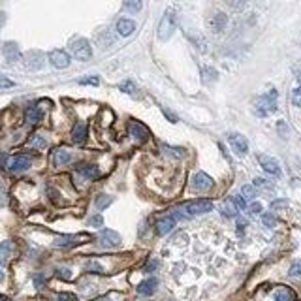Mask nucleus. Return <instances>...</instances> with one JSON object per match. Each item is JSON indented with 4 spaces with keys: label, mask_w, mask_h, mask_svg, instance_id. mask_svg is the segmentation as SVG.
Returning a JSON list of instances; mask_svg holds the SVG:
<instances>
[{
    "label": "nucleus",
    "mask_w": 301,
    "mask_h": 301,
    "mask_svg": "<svg viewBox=\"0 0 301 301\" xmlns=\"http://www.w3.org/2000/svg\"><path fill=\"white\" fill-rule=\"evenodd\" d=\"M254 108L260 117H265L269 113L277 111V91H269L267 94H262L254 100Z\"/></svg>",
    "instance_id": "nucleus-1"
},
{
    "label": "nucleus",
    "mask_w": 301,
    "mask_h": 301,
    "mask_svg": "<svg viewBox=\"0 0 301 301\" xmlns=\"http://www.w3.org/2000/svg\"><path fill=\"white\" fill-rule=\"evenodd\" d=\"M173 32H175V13H173V10H166V13L160 19V24H158V38L166 42L171 38Z\"/></svg>",
    "instance_id": "nucleus-2"
},
{
    "label": "nucleus",
    "mask_w": 301,
    "mask_h": 301,
    "mask_svg": "<svg viewBox=\"0 0 301 301\" xmlns=\"http://www.w3.org/2000/svg\"><path fill=\"white\" fill-rule=\"evenodd\" d=\"M213 209V202L211 200H194L190 204H186L181 211L185 213V217H196V215H204Z\"/></svg>",
    "instance_id": "nucleus-3"
},
{
    "label": "nucleus",
    "mask_w": 301,
    "mask_h": 301,
    "mask_svg": "<svg viewBox=\"0 0 301 301\" xmlns=\"http://www.w3.org/2000/svg\"><path fill=\"white\" fill-rule=\"evenodd\" d=\"M70 49H72V55L75 57L77 60H89L93 57V49H91V44L83 40V38H79V40H73L72 44H70Z\"/></svg>",
    "instance_id": "nucleus-4"
},
{
    "label": "nucleus",
    "mask_w": 301,
    "mask_h": 301,
    "mask_svg": "<svg viewBox=\"0 0 301 301\" xmlns=\"http://www.w3.org/2000/svg\"><path fill=\"white\" fill-rule=\"evenodd\" d=\"M91 239V235L87 233H77V235H62L59 239L55 241V245L60 247V249H68V247H75V245H81L85 241Z\"/></svg>",
    "instance_id": "nucleus-5"
},
{
    "label": "nucleus",
    "mask_w": 301,
    "mask_h": 301,
    "mask_svg": "<svg viewBox=\"0 0 301 301\" xmlns=\"http://www.w3.org/2000/svg\"><path fill=\"white\" fill-rule=\"evenodd\" d=\"M192 188L196 192H205V190H211L213 188V179L204 173V171H198L192 177Z\"/></svg>",
    "instance_id": "nucleus-6"
},
{
    "label": "nucleus",
    "mask_w": 301,
    "mask_h": 301,
    "mask_svg": "<svg viewBox=\"0 0 301 301\" xmlns=\"http://www.w3.org/2000/svg\"><path fill=\"white\" fill-rule=\"evenodd\" d=\"M6 168L13 171V173H19V171H24V169L30 168V158L24 157V155H15V157L8 158V164Z\"/></svg>",
    "instance_id": "nucleus-7"
},
{
    "label": "nucleus",
    "mask_w": 301,
    "mask_h": 301,
    "mask_svg": "<svg viewBox=\"0 0 301 301\" xmlns=\"http://www.w3.org/2000/svg\"><path fill=\"white\" fill-rule=\"evenodd\" d=\"M49 62L55 66V68H68L70 66V55L66 51H60V49H55L49 53Z\"/></svg>",
    "instance_id": "nucleus-8"
},
{
    "label": "nucleus",
    "mask_w": 301,
    "mask_h": 301,
    "mask_svg": "<svg viewBox=\"0 0 301 301\" xmlns=\"http://www.w3.org/2000/svg\"><path fill=\"white\" fill-rule=\"evenodd\" d=\"M230 145H232V149L243 157V155H247V151H249V141H247V138L245 136H241V134H230Z\"/></svg>",
    "instance_id": "nucleus-9"
},
{
    "label": "nucleus",
    "mask_w": 301,
    "mask_h": 301,
    "mask_svg": "<svg viewBox=\"0 0 301 301\" xmlns=\"http://www.w3.org/2000/svg\"><path fill=\"white\" fill-rule=\"evenodd\" d=\"M258 162L262 164V168H264L269 175H275V177H280V175H282L280 166H278V162L275 160V158L265 157V155H260V157H258Z\"/></svg>",
    "instance_id": "nucleus-10"
},
{
    "label": "nucleus",
    "mask_w": 301,
    "mask_h": 301,
    "mask_svg": "<svg viewBox=\"0 0 301 301\" xmlns=\"http://www.w3.org/2000/svg\"><path fill=\"white\" fill-rule=\"evenodd\" d=\"M100 243H102V247H117L120 243V235L113 230H102L100 232Z\"/></svg>",
    "instance_id": "nucleus-11"
},
{
    "label": "nucleus",
    "mask_w": 301,
    "mask_h": 301,
    "mask_svg": "<svg viewBox=\"0 0 301 301\" xmlns=\"http://www.w3.org/2000/svg\"><path fill=\"white\" fill-rule=\"evenodd\" d=\"M128 132H130V136H134L136 139H139V141H145L147 136H149V130L145 128L141 122H138V120H130V122H128Z\"/></svg>",
    "instance_id": "nucleus-12"
},
{
    "label": "nucleus",
    "mask_w": 301,
    "mask_h": 301,
    "mask_svg": "<svg viewBox=\"0 0 301 301\" xmlns=\"http://www.w3.org/2000/svg\"><path fill=\"white\" fill-rule=\"evenodd\" d=\"M209 24H211V30L213 32H224V28H226V24H228V17H226V13L222 12H217L215 15H213V19L209 21Z\"/></svg>",
    "instance_id": "nucleus-13"
},
{
    "label": "nucleus",
    "mask_w": 301,
    "mask_h": 301,
    "mask_svg": "<svg viewBox=\"0 0 301 301\" xmlns=\"http://www.w3.org/2000/svg\"><path fill=\"white\" fill-rule=\"evenodd\" d=\"M173 226H175V217L173 215L160 218L157 222V233L158 235H166V233H169L173 230Z\"/></svg>",
    "instance_id": "nucleus-14"
},
{
    "label": "nucleus",
    "mask_w": 301,
    "mask_h": 301,
    "mask_svg": "<svg viewBox=\"0 0 301 301\" xmlns=\"http://www.w3.org/2000/svg\"><path fill=\"white\" fill-rule=\"evenodd\" d=\"M157 286H158V280L155 277L147 278L143 280L139 286H138V294H141V296H153L155 292H157Z\"/></svg>",
    "instance_id": "nucleus-15"
},
{
    "label": "nucleus",
    "mask_w": 301,
    "mask_h": 301,
    "mask_svg": "<svg viewBox=\"0 0 301 301\" xmlns=\"http://www.w3.org/2000/svg\"><path fill=\"white\" fill-rule=\"evenodd\" d=\"M87 134H89L87 124H85V122H77V124L73 126V130H72L73 143H83L85 139H87Z\"/></svg>",
    "instance_id": "nucleus-16"
},
{
    "label": "nucleus",
    "mask_w": 301,
    "mask_h": 301,
    "mask_svg": "<svg viewBox=\"0 0 301 301\" xmlns=\"http://www.w3.org/2000/svg\"><path fill=\"white\" fill-rule=\"evenodd\" d=\"M13 254V243L12 241H2L0 243V265H6L10 262Z\"/></svg>",
    "instance_id": "nucleus-17"
},
{
    "label": "nucleus",
    "mask_w": 301,
    "mask_h": 301,
    "mask_svg": "<svg viewBox=\"0 0 301 301\" xmlns=\"http://www.w3.org/2000/svg\"><path fill=\"white\" fill-rule=\"evenodd\" d=\"M134 30H136V23L132 19H119L117 21V32L120 36H130Z\"/></svg>",
    "instance_id": "nucleus-18"
},
{
    "label": "nucleus",
    "mask_w": 301,
    "mask_h": 301,
    "mask_svg": "<svg viewBox=\"0 0 301 301\" xmlns=\"http://www.w3.org/2000/svg\"><path fill=\"white\" fill-rule=\"evenodd\" d=\"M77 173L83 175L85 179H96L98 175H100L98 168L96 166H93V164H79V166H77Z\"/></svg>",
    "instance_id": "nucleus-19"
},
{
    "label": "nucleus",
    "mask_w": 301,
    "mask_h": 301,
    "mask_svg": "<svg viewBox=\"0 0 301 301\" xmlns=\"http://www.w3.org/2000/svg\"><path fill=\"white\" fill-rule=\"evenodd\" d=\"M70 160H72V155L66 149H55V153H53V164L55 166H64Z\"/></svg>",
    "instance_id": "nucleus-20"
},
{
    "label": "nucleus",
    "mask_w": 301,
    "mask_h": 301,
    "mask_svg": "<svg viewBox=\"0 0 301 301\" xmlns=\"http://www.w3.org/2000/svg\"><path fill=\"white\" fill-rule=\"evenodd\" d=\"M4 55H6V59L13 62V60H17L21 57V51L17 47V44H13V42H8V44H4Z\"/></svg>",
    "instance_id": "nucleus-21"
},
{
    "label": "nucleus",
    "mask_w": 301,
    "mask_h": 301,
    "mask_svg": "<svg viewBox=\"0 0 301 301\" xmlns=\"http://www.w3.org/2000/svg\"><path fill=\"white\" fill-rule=\"evenodd\" d=\"M275 301H294V292L286 286H278L275 290Z\"/></svg>",
    "instance_id": "nucleus-22"
},
{
    "label": "nucleus",
    "mask_w": 301,
    "mask_h": 301,
    "mask_svg": "<svg viewBox=\"0 0 301 301\" xmlns=\"http://www.w3.org/2000/svg\"><path fill=\"white\" fill-rule=\"evenodd\" d=\"M42 117V113H40V109L38 108H28L26 109V113H24V120H26V124H36L38 120Z\"/></svg>",
    "instance_id": "nucleus-23"
},
{
    "label": "nucleus",
    "mask_w": 301,
    "mask_h": 301,
    "mask_svg": "<svg viewBox=\"0 0 301 301\" xmlns=\"http://www.w3.org/2000/svg\"><path fill=\"white\" fill-rule=\"evenodd\" d=\"M237 205L233 204V200L230 198V200H226V204H224V207H222V213L226 215V217H235L237 215Z\"/></svg>",
    "instance_id": "nucleus-24"
},
{
    "label": "nucleus",
    "mask_w": 301,
    "mask_h": 301,
    "mask_svg": "<svg viewBox=\"0 0 301 301\" xmlns=\"http://www.w3.org/2000/svg\"><path fill=\"white\" fill-rule=\"evenodd\" d=\"M122 4H124V10H128V12L132 13H138L141 10V0H122Z\"/></svg>",
    "instance_id": "nucleus-25"
},
{
    "label": "nucleus",
    "mask_w": 301,
    "mask_h": 301,
    "mask_svg": "<svg viewBox=\"0 0 301 301\" xmlns=\"http://www.w3.org/2000/svg\"><path fill=\"white\" fill-rule=\"evenodd\" d=\"M288 275H290L292 278H301V260H296L294 264L290 265Z\"/></svg>",
    "instance_id": "nucleus-26"
},
{
    "label": "nucleus",
    "mask_w": 301,
    "mask_h": 301,
    "mask_svg": "<svg viewBox=\"0 0 301 301\" xmlns=\"http://www.w3.org/2000/svg\"><path fill=\"white\" fill-rule=\"evenodd\" d=\"M111 196H106V194H100L96 198V207L98 209H106V207H109L111 205Z\"/></svg>",
    "instance_id": "nucleus-27"
},
{
    "label": "nucleus",
    "mask_w": 301,
    "mask_h": 301,
    "mask_svg": "<svg viewBox=\"0 0 301 301\" xmlns=\"http://www.w3.org/2000/svg\"><path fill=\"white\" fill-rule=\"evenodd\" d=\"M241 194H243L245 200H254V198H256V188L251 186V185H245V186L241 188Z\"/></svg>",
    "instance_id": "nucleus-28"
},
{
    "label": "nucleus",
    "mask_w": 301,
    "mask_h": 301,
    "mask_svg": "<svg viewBox=\"0 0 301 301\" xmlns=\"http://www.w3.org/2000/svg\"><path fill=\"white\" fill-rule=\"evenodd\" d=\"M224 2L228 4L230 8H233V10H243L249 0H224Z\"/></svg>",
    "instance_id": "nucleus-29"
},
{
    "label": "nucleus",
    "mask_w": 301,
    "mask_h": 301,
    "mask_svg": "<svg viewBox=\"0 0 301 301\" xmlns=\"http://www.w3.org/2000/svg\"><path fill=\"white\" fill-rule=\"evenodd\" d=\"M254 186H258V188H264V190H271L273 186H271V183H267L265 179H254Z\"/></svg>",
    "instance_id": "nucleus-30"
},
{
    "label": "nucleus",
    "mask_w": 301,
    "mask_h": 301,
    "mask_svg": "<svg viewBox=\"0 0 301 301\" xmlns=\"http://www.w3.org/2000/svg\"><path fill=\"white\" fill-rule=\"evenodd\" d=\"M232 200H233V204L237 205V209H239V211H245V209H247V202H245V198H243V196H233Z\"/></svg>",
    "instance_id": "nucleus-31"
},
{
    "label": "nucleus",
    "mask_w": 301,
    "mask_h": 301,
    "mask_svg": "<svg viewBox=\"0 0 301 301\" xmlns=\"http://www.w3.org/2000/svg\"><path fill=\"white\" fill-rule=\"evenodd\" d=\"M262 220H264V224L267 226V228H273V226L277 224V218L273 217V215H269V213H267V215H264V217H262Z\"/></svg>",
    "instance_id": "nucleus-32"
},
{
    "label": "nucleus",
    "mask_w": 301,
    "mask_h": 301,
    "mask_svg": "<svg viewBox=\"0 0 301 301\" xmlns=\"http://www.w3.org/2000/svg\"><path fill=\"white\" fill-rule=\"evenodd\" d=\"M292 102H294L298 108H301V87H298V89L292 93Z\"/></svg>",
    "instance_id": "nucleus-33"
},
{
    "label": "nucleus",
    "mask_w": 301,
    "mask_h": 301,
    "mask_svg": "<svg viewBox=\"0 0 301 301\" xmlns=\"http://www.w3.org/2000/svg\"><path fill=\"white\" fill-rule=\"evenodd\" d=\"M57 301H77V298H75L73 294H68V292H62V294H59V298H57Z\"/></svg>",
    "instance_id": "nucleus-34"
},
{
    "label": "nucleus",
    "mask_w": 301,
    "mask_h": 301,
    "mask_svg": "<svg viewBox=\"0 0 301 301\" xmlns=\"http://www.w3.org/2000/svg\"><path fill=\"white\" fill-rule=\"evenodd\" d=\"M57 275H59V277H62L64 280H68V278L72 277L70 269H66V267H59V269H57Z\"/></svg>",
    "instance_id": "nucleus-35"
},
{
    "label": "nucleus",
    "mask_w": 301,
    "mask_h": 301,
    "mask_svg": "<svg viewBox=\"0 0 301 301\" xmlns=\"http://www.w3.org/2000/svg\"><path fill=\"white\" fill-rule=\"evenodd\" d=\"M79 83L81 85H100V79L98 77H83V79H79Z\"/></svg>",
    "instance_id": "nucleus-36"
},
{
    "label": "nucleus",
    "mask_w": 301,
    "mask_h": 301,
    "mask_svg": "<svg viewBox=\"0 0 301 301\" xmlns=\"http://www.w3.org/2000/svg\"><path fill=\"white\" fill-rule=\"evenodd\" d=\"M89 224H91V226H96V228H100V226L104 224V218L100 217V215H96V217H91Z\"/></svg>",
    "instance_id": "nucleus-37"
},
{
    "label": "nucleus",
    "mask_w": 301,
    "mask_h": 301,
    "mask_svg": "<svg viewBox=\"0 0 301 301\" xmlns=\"http://www.w3.org/2000/svg\"><path fill=\"white\" fill-rule=\"evenodd\" d=\"M120 91H124V93H134V91H136V87H134L132 81H124V83L120 85Z\"/></svg>",
    "instance_id": "nucleus-38"
},
{
    "label": "nucleus",
    "mask_w": 301,
    "mask_h": 301,
    "mask_svg": "<svg viewBox=\"0 0 301 301\" xmlns=\"http://www.w3.org/2000/svg\"><path fill=\"white\" fill-rule=\"evenodd\" d=\"M87 269H89V271H94V273H100V271H102V265L98 264V262H89V264H87Z\"/></svg>",
    "instance_id": "nucleus-39"
},
{
    "label": "nucleus",
    "mask_w": 301,
    "mask_h": 301,
    "mask_svg": "<svg viewBox=\"0 0 301 301\" xmlns=\"http://www.w3.org/2000/svg\"><path fill=\"white\" fill-rule=\"evenodd\" d=\"M157 267H158V262H157V260H151L149 264L145 265V271H147V273H153V271H155Z\"/></svg>",
    "instance_id": "nucleus-40"
},
{
    "label": "nucleus",
    "mask_w": 301,
    "mask_h": 301,
    "mask_svg": "<svg viewBox=\"0 0 301 301\" xmlns=\"http://www.w3.org/2000/svg\"><path fill=\"white\" fill-rule=\"evenodd\" d=\"M12 87H13V81L6 79V77H0V89H12Z\"/></svg>",
    "instance_id": "nucleus-41"
},
{
    "label": "nucleus",
    "mask_w": 301,
    "mask_h": 301,
    "mask_svg": "<svg viewBox=\"0 0 301 301\" xmlns=\"http://www.w3.org/2000/svg\"><path fill=\"white\" fill-rule=\"evenodd\" d=\"M32 145H36V147H46V139L40 138V136H34V138H32Z\"/></svg>",
    "instance_id": "nucleus-42"
},
{
    "label": "nucleus",
    "mask_w": 301,
    "mask_h": 301,
    "mask_svg": "<svg viewBox=\"0 0 301 301\" xmlns=\"http://www.w3.org/2000/svg\"><path fill=\"white\" fill-rule=\"evenodd\" d=\"M2 205H6V188H4V185L0 183V207Z\"/></svg>",
    "instance_id": "nucleus-43"
},
{
    "label": "nucleus",
    "mask_w": 301,
    "mask_h": 301,
    "mask_svg": "<svg viewBox=\"0 0 301 301\" xmlns=\"http://www.w3.org/2000/svg\"><path fill=\"white\" fill-rule=\"evenodd\" d=\"M251 213H254V215L262 213V205H260V204H253V205H251Z\"/></svg>",
    "instance_id": "nucleus-44"
},
{
    "label": "nucleus",
    "mask_w": 301,
    "mask_h": 301,
    "mask_svg": "<svg viewBox=\"0 0 301 301\" xmlns=\"http://www.w3.org/2000/svg\"><path fill=\"white\" fill-rule=\"evenodd\" d=\"M286 205H288V202H284V200H282V202H273V204H271V209H278V207H286Z\"/></svg>",
    "instance_id": "nucleus-45"
},
{
    "label": "nucleus",
    "mask_w": 301,
    "mask_h": 301,
    "mask_svg": "<svg viewBox=\"0 0 301 301\" xmlns=\"http://www.w3.org/2000/svg\"><path fill=\"white\" fill-rule=\"evenodd\" d=\"M34 282H36L38 288H42V284H44V277H40V275H36V277H34Z\"/></svg>",
    "instance_id": "nucleus-46"
},
{
    "label": "nucleus",
    "mask_w": 301,
    "mask_h": 301,
    "mask_svg": "<svg viewBox=\"0 0 301 301\" xmlns=\"http://www.w3.org/2000/svg\"><path fill=\"white\" fill-rule=\"evenodd\" d=\"M4 19H6V15H4V13L0 12V26H2V24H4Z\"/></svg>",
    "instance_id": "nucleus-47"
},
{
    "label": "nucleus",
    "mask_w": 301,
    "mask_h": 301,
    "mask_svg": "<svg viewBox=\"0 0 301 301\" xmlns=\"http://www.w3.org/2000/svg\"><path fill=\"white\" fill-rule=\"evenodd\" d=\"M0 301H12L10 298H6V296H0Z\"/></svg>",
    "instance_id": "nucleus-48"
},
{
    "label": "nucleus",
    "mask_w": 301,
    "mask_h": 301,
    "mask_svg": "<svg viewBox=\"0 0 301 301\" xmlns=\"http://www.w3.org/2000/svg\"><path fill=\"white\" fill-rule=\"evenodd\" d=\"M2 280H4V273H2V271H0V282H2Z\"/></svg>",
    "instance_id": "nucleus-49"
},
{
    "label": "nucleus",
    "mask_w": 301,
    "mask_h": 301,
    "mask_svg": "<svg viewBox=\"0 0 301 301\" xmlns=\"http://www.w3.org/2000/svg\"><path fill=\"white\" fill-rule=\"evenodd\" d=\"M100 301H111V300H108V298H104V300H100Z\"/></svg>",
    "instance_id": "nucleus-50"
}]
</instances>
